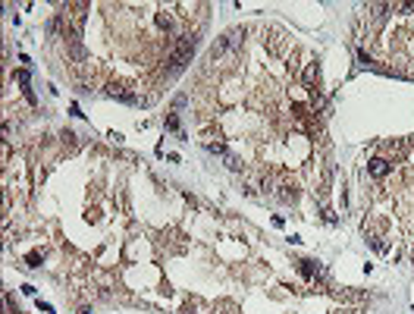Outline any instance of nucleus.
Instances as JSON below:
<instances>
[{
    "label": "nucleus",
    "instance_id": "obj_1",
    "mask_svg": "<svg viewBox=\"0 0 414 314\" xmlns=\"http://www.w3.org/2000/svg\"><path fill=\"white\" fill-rule=\"evenodd\" d=\"M232 47V41H229V35H223V38H217V41H213V44H210V60H220V57L223 54H226V50Z\"/></svg>",
    "mask_w": 414,
    "mask_h": 314
},
{
    "label": "nucleus",
    "instance_id": "obj_2",
    "mask_svg": "<svg viewBox=\"0 0 414 314\" xmlns=\"http://www.w3.org/2000/svg\"><path fill=\"white\" fill-rule=\"evenodd\" d=\"M389 170H392V167H389V160H380V157L367 164V173H370V176H377V179H380V176H386Z\"/></svg>",
    "mask_w": 414,
    "mask_h": 314
},
{
    "label": "nucleus",
    "instance_id": "obj_3",
    "mask_svg": "<svg viewBox=\"0 0 414 314\" xmlns=\"http://www.w3.org/2000/svg\"><path fill=\"white\" fill-rule=\"evenodd\" d=\"M298 270H301V277H305V279H310V277H317V264H314V261H298Z\"/></svg>",
    "mask_w": 414,
    "mask_h": 314
},
{
    "label": "nucleus",
    "instance_id": "obj_4",
    "mask_svg": "<svg viewBox=\"0 0 414 314\" xmlns=\"http://www.w3.org/2000/svg\"><path fill=\"white\" fill-rule=\"evenodd\" d=\"M279 198H282V201H295V198H298V192H295V185H289V182H282V185H279Z\"/></svg>",
    "mask_w": 414,
    "mask_h": 314
},
{
    "label": "nucleus",
    "instance_id": "obj_5",
    "mask_svg": "<svg viewBox=\"0 0 414 314\" xmlns=\"http://www.w3.org/2000/svg\"><path fill=\"white\" fill-rule=\"evenodd\" d=\"M157 25L163 32H172V16L170 13H157Z\"/></svg>",
    "mask_w": 414,
    "mask_h": 314
},
{
    "label": "nucleus",
    "instance_id": "obj_6",
    "mask_svg": "<svg viewBox=\"0 0 414 314\" xmlns=\"http://www.w3.org/2000/svg\"><path fill=\"white\" fill-rule=\"evenodd\" d=\"M41 258H44V254L32 251V254H29V258H25V261H29V267H41Z\"/></svg>",
    "mask_w": 414,
    "mask_h": 314
},
{
    "label": "nucleus",
    "instance_id": "obj_7",
    "mask_svg": "<svg viewBox=\"0 0 414 314\" xmlns=\"http://www.w3.org/2000/svg\"><path fill=\"white\" fill-rule=\"evenodd\" d=\"M167 129H172V132H179V116H167Z\"/></svg>",
    "mask_w": 414,
    "mask_h": 314
},
{
    "label": "nucleus",
    "instance_id": "obj_8",
    "mask_svg": "<svg viewBox=\"0 0 414 314\" xmlns=\"http://www.w3.org/2000/svg\"><path fill=\"white\" fill-rule=\"evenodd\" d=\"M213 151V154H226V145H220V141H210V145H207Z\"/></svg>",
    "mask_w": 414,
    "mask_h": 314
},
{
    "label": "nucleus",
    "instance_id": "obj_9",
    "mask_svg": "<svg viewBox=\"0 0 414 314\" xmlns=\"http://www.w3.org/2000/svg\"><path fill=\"white\" fill-rule=\"evenodd\" d=\"M305 79H308V82H314V79H317V66H308V72H305Z\"/></svg>",
    "mask_w": 414,
    "mask_h": 314
},
{
    "label": "nucleus",
    "instance_id": "obj_10",
    "mask_svg": "<svg viewBox=\"0 0 414 314\" xmlns=\"http://www.w3.org/2000/svg\"><path fill=\"white\" fill-rule=\"evenodd\" d=\"M358 60H361V63H374V60H370V54H367V50H358Z\"/></svg>",
    "mask_w": 414,
    "mask_h": 314
},
{
    "label": "nucleus",
    "instance_id": "obj_11",
    "mask_svg": "<svg viewBox=\"0 0 414 314\" xmlns=\"http://www.w3.org/2000/svg\"><path fill=\"white\" fill-rule=\"evenodd\" d=\"M411 258H414V251H411Z\"/></svg>",
    "mask_w": 414,
    "mask_h": 314
}]
</instances>
